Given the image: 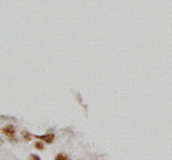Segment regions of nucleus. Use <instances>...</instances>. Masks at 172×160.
<instances>
[{"label":"nucleus","mask_w":172,"mask_h":160,"mask_svg":"<svg viewBox=\"0 0 172 160\" xmlns=\"http://www.w3.org/2000/svg\"><path fill=\"white\" fill-rule=\"evenodd\" d=\"M3 133L6 136H9V137H13V135H14V127L12 125H9V126H6V127H3Z\"/></svg>","instance_id":"1"},{"label":"nucleus","mask_w":172,"mask_h":160,"mask_svg":"<svg viewBox=\"0 0 172 160\" xmlns=\"http://www.w3.org/2000/svg\"><path fill=\"white\" fill-rule=\"evenodd\" d=\"M39 139L42 140V142L52 143V142H53V139H55V136H53V135H43V136H39Z\"/></svg>","instance_id":"2"},{"label":"nucleus","mask_w":172,"mask_h":160,"mask_svg":"<svg viewBox=\"0 0 172 160\" xmlns=\"http://www.w3.org/2000/svg\"><path fill=\"white\" fill-rule=\"evenodd\" d=\"M36 149H40V150H42V149H43V144H42V143H36Z\"/></svg>","instance_id":"5"},{"label":"nucleus","mask_w":172,"mask_h":160,"mask_svg":"<svg viewBox=\"0 0 172 160\" xmlns=\"http://www.w3.org/2000/svg\"><path fill=\"white\" fill-rule=\"evenodd\" d=\"M55 160H69V157H67L66 154H63V153H59V154H56Z\"/></svg>","instance_id":"3"},{"label":"nucleus","mask_w":172,"mask_h":160,"mask_svg":"<svg viewBox=\"0 0 172 160\" xmlns=\"http://www.w3.org/2000/svg\"><path fill=\"white\" fill-rule=\"evenodd\" d=\"M30 160H40V159H39V156H36V154H30Z\"/></svg>","instance_id":"4"}]
</instances>
